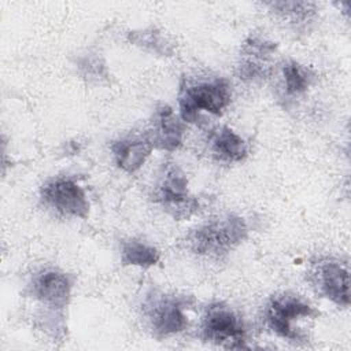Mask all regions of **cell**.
I'll return each mask as SVG.
<instances>
[{
	"label": "cell",
	"mask_w": 351,
	"mask_h": 351,
	"mask_svg": "<svg viewBox=\"0 0 351 351\" xmlns=\"http://www.w3.org/2000/svg\"><path fill=\"white\" fill-rule=\"evenodd\" d=\"M248 223L237 214H222L193 228L186 245L197 256L219 261L228 256L248 237Z\"/></svg>",
	"instance_id": "cell-1"
},
{
	"label": "cell",
	"mask_w": 351,
	"mask_h": 351,
	"mask_svg": "<svg viewBox=\"0 0 351 351\" xmlns=\"http://www.w3.org/2000/svg\"><path fill=\"white\" fill-rule=\"evenodd\" d=\"M73 285L74 278L55 267L36 271L27 285L29 295L47 308L43 318L48 321L43 328L53 337L64 336V310L70 303Z\"/></svg>",
	"instance_id": "cell-2"
},
{
	"label": "cell",
	"mask_w": 351,
	"mask_h": 351,
	"mask_svg": "<svg viewBox=\"0 0 351 351\" xmlns=\"http://www.w3.org/2000/svg\"><path fill=\"white\" fill-rule=\"evenodd\" d=\"M232 100V85L223 77H185L178 89L180 117L196 123L202 112L222 115Z\"/></svg>",
	"instance_id": "cell-3"
},
{
	"label": "cell",
	"mask_w": 351,
	"mask_h": 351,
	"mask_svg": "<svg viewBox=\"0 0 351 351\" xmlns=\"http://www.w3.org/2000/svg\"><path fill=\"white\" fill-rule=\"evenodd\" d=\"M317 315L318 311L303 296L293 292L273 295L263 308V319L270 332L295 343L307 337L299 322L314 319Z\"/></svg>",
	"instance_id": "cell-4"
},
{
	"label": "cell",
	"mask_w": 351,
	"mask_h": 351,
	"mask_svg": "<svg viewBox=\"0 0 351 351\" xmlns=\"http://www.w3.org/2000/svg\"><path fill=\"white\" fill-rule=\"evenodd\" d=\"M192 298L151 291L141 303V315L156 339L176 336L188 326V308Z\"/></svg>",
	"instance_id": "cell-5"
},
{
	"label": "cell",
	"mask_w": 351,
	"mask_h": 351,
	"mask_svg": "<svg viewBox=\"0 0 351 351\" xmlns=\"http://www.w3.org/2000/svg\"><path fill=\"white\" fill-rule=\"evenodd\" d=\"M151 199L174 219H188L199 210V200L188 186L184 170L174 162L159 169L151 189Z\"/></svg>",
	"instance_id": "cell-6"
},
{
	"label": "cell",
	"mask_w": 351,
	"mask_h": 351,
	"mask_svg": "<svg viewBox=\"0 0 351 351\" xmlns=\"http://www.w3.org/2000/svg\"><path fill=\"white\" fill-rule=\"evenodd\" d=\"M200 337L223 348H245L247 326L243 317L225 302L210 303L199 325Z\"/></svg>",
	"instance_id": "cell-7"
},
{
	"label": "cell",
	"mask_w": 351,
	"mask_h": 351,
	"mask_svg": "<svg viewBox=\"0 0 351 351\" xmlns=\"http://www.w3.org/2000/svg\"><path fill=\"white\" fill-rule=\"evenodd\" d=\"M40 200L52 213L66 218L86 219L89 200L85 189L71 176H55L40 186Z\"/></svg>",
	"instance_id": "cell-8"
},
{
	"label": "cell",
	"mask_w": 351,
	"mask_h": 351,
	"mask_svg": "<svg viewBox=\"0 0 351 351\" xmlns=\"http://www.w3.org/2000/svg\"><path fill=\"white\" fill-rule=\"evenodd\" d=\"M310 280L317 292L339 307L350 306L348 265L336 258H319L310 270Z\"/></svg>",
	"instance_id": "cell-9"
},
{
	"label": "cell",
	"mask_w": 351,
	"mask_h": 351,
	"mask_svg": "<svg viewBox=\"0 0 351 351\" xmlns=\"http://www.w3.org/2000/svg\"><path fill=\"white\" fill-rule=\"evenodd\" d=\"M277 44L258 34L248 36L240 48L236 74L244 82H261L273 73Z\"/></svg>",
	"instance_id": "cell-10"
},
{
	"label": "cell",
	"mask_w": 351,
	"mask_h": 351,
	"mask_svg": "<svg viewBox=\"0 0 351 351\" xmlns=\"http://www.w3.org/2000/svg\"><path fill=\"white\" fill-rule=\"evenodd\" d=\"M184 133L185 122L180 114L177 115L169 104L160 103L155 107L144 134L154 148L173 152L182 145Z\"/></svg>",
	"instance_id": "cell-11"
},
{
	"label": "cell",
	"mask_w": 351,
	"mask_h": 351,
	"mask_svg": "<svg viewBox=\"0 0 351 351\" xmlns=\"http://www.w3.org/2000/svg\"><path fill=\"white\" fill-rule=\"evenodd\" d=\"M207 147L210 155L221 163H239L248 156L247 141L228 126H215L208 130Z\"/></svg>",
	"instance_id": "cell-12"
},
{
	"label": "cell",
	"mask_w": 351,
	"mask_h": 351,
	"mask_svg": "<svg viewBox=\"0 0 351 351\" xmlns=\"http://www.w3.org/2000/svg\"><path fill=\"white\" fill-rule=\"evenodd\" d=\"M154 147L149 140L143 136H125L110 144L114 163L125 173H136L147 162Z\"/></svg>",
	"instance_id": "cell-13"
},
{
	"label": "cell",
	"mask_w": 351,
	"mask_h": 351,
	"mask_svg": "<svg viewBox=\"0 0 351 351\" xmlns=\"http://www.w3.org/2000/svg\"><path fill=\"white\" fill-rule=\"evenodd\" d=\"M315 78L317 74L311 67L293 59L285 60L280 67L281 97L288 101L302 97L314 85Z\"/></svg>",
	"instance_id": "cell-14"
},
{
	"label": "cell",
	"mask_w": 351,
	"mask_h": 351,
	"mask_svg": "<svg viewBox=\"0 0 351 351\" xmlns=\"http://www.w3.org/2000/svg\"><path fill=\"white\" fill-rule=\"evenodd\" d=\"M160 261V252L152 244L130 239L121 244V263L123 266H137L143 269L152 267Z\"/></svg>",
	"instance_id": "cell-15"
},
{
	"label": "cell",
	"mask_w": 351,
	"mask_h": 351,
	"mask_svg": "<svg viewBox=\"0 0 351 351\" xmlns=\"http://www.w3.org/2000/svg\"><path fill=\"white\" fill-rule=\"evenodd\" d=\"M265 5L295 27L306 26L315 16L318 7L313 1H270Z\"/></svg>",
	"instance_id": "cell-16"
},
{
	"label": "cell",
	"mask_w": 351,
	"mask_h": 351,
	"mask_svg": "<svg viewBox=\"0 0 351 351\" xmlns=\"http://www.w3.org/2000/svg\"><path fill=\"white\" fill-rule=\"evenodd\" d=\"M128 40L133 45L151 53H156L160 56L174 55V43L156 27L132 30L128 33Z\"/></svg>",
	"instance_id": "cell-17"
},
{
	"label": "cell",
	"mask_w": 351,
	"mask_h": 351,
	"mask_svg": "<svg viewBox=\"0 0 351 351\" xmlns=\"http://www.w3.org/2000/svg\"><path fill=\"white\" fill-rule=\"evenodd\" d=\"M77 73L88 82L100 84L108 80V69L103 56L97 52H86L81 55L77 62Z\"/></svg>",
	"instance_id": "cell-18"
}]
</instances>
